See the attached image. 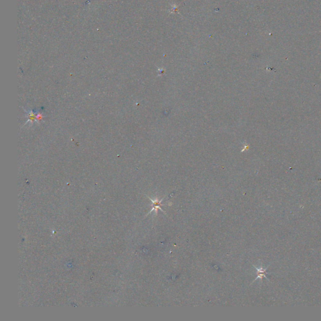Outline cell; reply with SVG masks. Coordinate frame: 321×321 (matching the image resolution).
<instances>
[{
    "label": "cell",
    "mask_w": 321,
    "mask_h": 321,
    "mask_svg": "<svg viewBox=\"0 0 321 321\" xmlns=\"http://www.w3.org/2000/svg\"><path fill=\"white\" fill-rule=\"evenodd\" d=\"M150 199L151 200V201H152V203H153V204H152L153 208H152L151 211L149 213H151V212H153V211H155L156 213H157L158 210H160L162 212H163L164 213H165L164 211L161 208V207L163 206V205H162V204H161V203H162V201H163L164 198H162V199H160V200H159L158 199H151V198H150Z\"/></svg>",
    "instance_id": "6da1fadb"
},
{
    "label": "cell",
    "mask_w": 321,
    "mask_h": 321,
    "mask_svg": "<svg viewBox=\"0 0 321 321\" xmlns=\"http://www.w3.org/2000/svg\"><path fill=\"white\" fill-rule=\"evenodd\" d=\"M253 267L257 270V277H256V279L254 280L253 282H255L256 280L260 279H262L264 278V277H265V278H266L267 280H269V279L266 276V274H267V269L269 268V266L267 267L266 268L264 269V268H257L256 267L255 265H253Z\"/></svg>",
    "instance_id": "7a4b0ae2"
}]
</instances>
